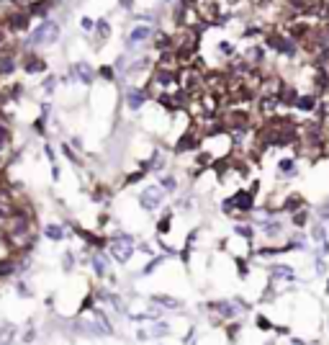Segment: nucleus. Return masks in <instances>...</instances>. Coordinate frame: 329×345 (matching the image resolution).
<instances>
[{"mask_svg": "<svg viewBox=\"0 0 329 345\" xmlns=\"http://www.w3.org/2000/svg\"><path fill=\"white\" fill-rule=\"evenodd\" d=\"M131 252H134V242H131L129 237H124V240H119V242L114 245V255H116V261H121V263L129 261Z\"/></svg>", "mask_w": 329, "mask_h": 345, "instance_id": "2", "label": "nucleus"}, {"mask_svg": "<svg viewBox=\"0 0 329 345\" xmlns=\"http://www.w3.org/2000/svg\"><path fill=\"white\" fill-rule=\"evenodd\" d=\"M147 36H149V29L142 26V29H137L134 34H131V41H142V39H147Z\"/></svg>", "mask_w": 329, "mask_h": 345, "instance_id": "5", "label": "nucleus"}, {"mask_svg": "<svg viewBox=\"0 0 329 345\" xmlns=\"http://www.w3.org/2000/svg\"><path fill=\"white\" fill-rule=\"evenodd\" d=\"M278 172H280V178H291L293 172H296V162L293 160H283L280 167H278Z\"/></svg>", "mask_w": 329, "mask_h": 345, "instance_id": "3", "label": "nucleus"}, {"mask_svg": "<svg viewBox=\"0 0 329 345\" xmlns=\"http://www.w3.org/2000/svg\"><path fill=\"white\" fill-rule=\"evenodd\" d=\"M275 278H291V268L278 266V268H275Z\"/></svg>", "mask_w": 329, "mask_h": 345, "instance_id": "7", "label": "nucleus"}, {"mask_svg": "<svg viewBox=\"0 0 329 345\" xmlns=\"http://www.w3.org/2000/svg\"><path fill=\"white\" fill-rule=\"evenodd\" d=\"M296 106H298L301 111H311L314 106H316V101L314 98H296Z\"/></svg>", "mask_w": 329, "mask_h": 345, "instance_id": "4", "label": "nucleus"}, {"mask_svg": "<svg viewBox=\"0 0 329 345\" xmlns=\"http://www.w3.org/2000/svg\"><path fill=\"white\" fill-rule=\"evenodd\" d=\"M160 201H162V188H157V186H149V188H144V191H142V204H144V209L155 211V209L160 206Z\"/></svg>", "mask_w": 329, "mask_h": 345, "instance_id": "1", "label": "nucleus"}, {"mask_svg": "<svg viewBox=\"0 0 329 345\" xmlns=\"http://www.w3.org/2000/svg\"><path fill=\"white\" fill-rule=\"evenodd\" d=\"M162 186H165V191H175V178H162Z\"/></svg>", "mask_w": 329, "mask_h": 345, "instance_id": "8", "label": "nucleus"}, {"mask_svg": "<svg viewBox=\"0 0 329 345\" xmlns=\"http://www.w3.org/2000/svg\"><path fill=\"white\" fill-rule=\"evenodd\" d=\"M157 301H160V304H165V307H180V301L178 299H170V296H157Z\"/></svg>", "mask_w": 329, "mask_h": 345, "instance_id": "6", "label": "nucleus"}]
</instances>
